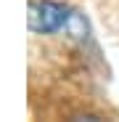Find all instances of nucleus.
Wrapping results in <instances>:
<instances>
[{
  "label": "nucleus",
  "mask_w": 119,
  "mask_h": 122,
  "mask_svg": "<svg viewBox=\"0 0 119 122\" xmlns=\"http://www.w3.org/2000/svg\"><path fill=\"white\" fill-rule=\"evenodd\" d=\"M74 16V8L56 3V0H32L27 8V27L34 35H58L66 32Z\"/></svg>",
  "instance_id": "1"
}]
</instances>
